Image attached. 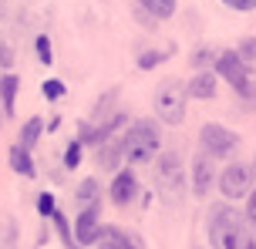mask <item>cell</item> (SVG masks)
<instances>
[{
  "label": "cell",
  "instance_id": "27",
  "mask_svg": "<svg viewBox=\"0 0 256 249\" xmlns=\"http://www.w3.org/2000/svg\"><path fill=\"white\" fill-rule=\"evenodd\" d=\"M246 219L256 226V185L250 189V196H246Z\"/></svg>",
  "mask_w": 256,
  "mask_h": 249
},
{
  "label": "cell",
  "instance_id": "6",
  "mask_svg": "<svg viewBox=\"0 0 256 249\" xmlns=\"http://www.w3.org/2000/svg\"><path fill=\"white\" fill-rule=\"evenodd\" d=\"M199 138H202V152L209 158H230L236 152V145H240V135L222 128V125H202Z\"/></svg>",
  "mask_w": 256,
  "mask_h": 249
},
{
  "label": "cell",
  "instance_id": "28",
  "mask_svg": "<svg viewBox=\"0 0 256 249\" xmlns=\"http://www.w3.org/2000/svg\"><path fill=\"white\" fill-rule=\"evenodd\" d=\"M222 3L232 10H256V0H222Z\"/></svg>",
  "mask_w": 256,
  "mask_h": 249
},
{
  "label": "cell",
  "instance_id": "29",
  "mask_svg": "<svg viewBox=\"0 0 256 249\" xmlns=\"http://www.w3.org/2000/svg\"><path fill=\"white\" fill-rule=\"evenodd\" d=\"M122 249H145V246H142V239L135 236V233H125V236H122Z\"/></svg>",
  "mask_w": 256,
  "mask_h": 249
},
{
  "label": "cell",
  "instance_id": "30",
  "mask_svg": "<svg viewBox=\"0 0 256 249\" xmlns=\"http://www.w3.org/2000/svg\"><path fill=\"white\" fill-rule=\"evenodd\" d=\"M253 165H256V162H253ZM253 172H256V169H253Z\"/></svg>",
  "mask_w": 256,
  "mask_h": 249
},
{
  "label": "cell",
  "instance_id": "14",
  "mask_svg": "<svg viewBox=\"0 0 256 249\" xmlns=\"http://www.w3.org/2000/svg\"><path fill=\"white\" fill-rule=\"evenodd\" d=\"M118 162H125V158H122V142H118V138H112V142L102 145V152H98V165H102V169H108V172H115Z\"/></svg>",
  "mask_w": 256,
  "mask_h": 249
},
{
  "label": "cell",
  "instance_id": "23",
  "mask_svg": "<svg viewBox=\"0 0 256 249\" xmlns=\"http://www.w3.org/2000/svg\"><path fill=\"white\" fill-rule=\"evenodd\" d=\"M40 94L48 98V101H58L64 94V81H58V78H51V81H44V88H40Z\"/></svg>",
  "mask_w": 256,
  "mask_h": 249
},
{
  "label": "cell",
  "instance_id": "16",
  "mask_svg": "<svg viewBox=\"0 0 256 249\" xmlns=\"http://www.w3.org/2000/svg\"><path fill=\"white\" fill-rule=\"evenodd\" d=\"M122 236H125V229H118V226H102L98 236H94V246L98 249H122Z\"/></svg>",
  "mask_w": 256,
  "mask_h": 249
},
{
  "label": "cell",
  "instance_id": "19",
  "mask_svg": "<svg viewBox=\"0 0 256 249\" xmlns=\"http://www.w3.org/2000/svg\"><path fill=\"white\" fill-rule=\"evenodd\" d=\"M51 223H54V229H58V236H61V243H64V246H68V249H81V246H74L78 239L71 236V226H68V219H64V212H58V209H54Z\"/></svg>",
  "mask_w": 256,
  "mask_h": 249
},
{
  "label": "cell",
  "instance_id": "5",
  "mask_svg": "<svg viewBox=\"0 0 256 249\" xmlns=\"http://www.w3.org/2000/svg\"><path fill=\"white\" fill-rule=\"evenodd\" d=\"M216 67H219V74L232 84V91L240 94V98L256 101V78H253V71H250V64L236 51H219Z\"/></svg>",
  "mask_w": 256,
  "mask_h": 249
},
{
  "label": "cell",
  "instance_id": "20",
  "mask_svg": "<svg viewBox=\"0 0 256 249\" xmlns=\"http://www.w3.org/2000/svg\"><path fill=\"white\" fill-rule=\"evenodd\" d=\"M219 61V51H212V47H199V51L192 54V64L199 67V71H206L209 64H216Z\"/></svg>",
  "mask_w": 256,
  "mask_h": 249
},
{
  "label": "cell",
  "instance_id": "7",
  "mask_svg": "<svg viewBox=\"0 0 256 249\" xmlns=\"http://www.w3.org/2000/svg\"><path fill=\"white\" fill-rule=\"evenodd\" d=\"M253 165H243V162H232L226 165V172L219 175V192L226 199H246L250 189H253Z\"/></svg>",
  "mask_w": 256,
  "mask_h": 249
},
{
  "label": "cell",
  "instance_id": "25",
  "mask_svg": "<svg viewBox=\"0 0 256 249\" xmlns=\"http://www.w3.org/2000/svg\"><path fill=\"white\" fill-rule=\"evenodd\" d=\"M162 61H166V51H145V54L138 57V67H142V71H148V67L162 64Z\"/></svg>",
  "mask_w": 256,
  "mask_h": 249
},
{
  "label": "cell",
  "instance_id": "12",
  "mask_svg": "<svg viewBox=\"0 0 256 249\" xmlns=\"http://www.w3.org/2000/svg\"><path fill=\"white\" fill-rule=\"evenodd\" d=\"M10 169L17 172V175H24V179H34V175H38V169H34V158H30V148H24V145H14V148H10Z\"/></svg>",
  "mask_w": 256,
  "mask_h": 249
},
{
  "label": "cell",
  "instance_id": "11",
  "mask_svg": "<svg viewBox=\"0 0 256 249\" xmlns=\"http://www.w3.org/2000/svg\"><path fill=\"white\" fill-rule=\"evenodd\" d=\"M186 91H189V98H199V101L216 98V74H212V71H199V74L186 84Z\"/></svg>",
  "mask_w": 256,
  "mask_h": 249
},
{
  "label": "cell",
  "instance_id": "3",
  "mask_svg": "<svg viewBox=\"0 0 256 249\" xmlns=\"http://www.w3.org/2000/svg\"><path fill=\"white\" fill-rule=\"evenodd\" d=\"M155 189H158V199L166 202V206H176L182 199V185H186V179H182V158L176 155V152H162V155H155Z\"/></svg>",
  "mask_w": 256,
  "mask_h": 249
},
{
  "label": "cell",
  "instance_id": "10",
  "mask_svg": "<svg viewBox=\"0 0 256 249\" xmlns=\"http://www.w3.org/2000/svg\"><path fill=\"white\" fill-rule=\"evenodd\" d=\"M216 179V172H212V158L199 152V155L192 158V189H196V196H206L209 192V185Z\"/></svg>",
  "mask_w": 256,
  "mask_h": 249
},
{
  "label": "cell",
  "instance_id": "17",
  "mask_svg": "<svg viewBox=\"0 0 256 249\" xmlns=\"http://www.w3.org/2000/svg\"><path fill=\"white\" fill-rule=\"evenodd\" d=\"M74 199H78V206H81V209H84V206H91V202H102V192H98V179H84V182L78 185Z\"/></svg>",
  "mask_w": 256,
  "mask_h": 249
},
{
  "label": "cell",
  "instance_id": "13",
  "mask_svg": "<svg viewBox=\"0 0 256 249\" xmlns=\"http://www.w3.org/2000/svg\"><path fill=\"white\" fill-rule=\"evenodd\" d=\"M142 13H148L152 20H168L176 13V0H135Z\"/></svg>",
  "mask_w": 256,
  "mask_h": 249
},
{
  "label": "cell",
  "instance_id": "22",
  "mask_svg": "<svg viewBox=\"0 0 256 249\" xmlns=\"http://www.w3.org/2000/svg\"><path fill=\"white\" fill-rule=\"evenodd\" d=\"M34 47H38V61H40V64H51V61H54V51H51V40L44 37V34H40V37L34 40Z\"/></svg>",
  "mask_w": 256,
  "mask_h": 249
},
{
  "label": "cell",
  "instance_id": "21",
  "mask_svg": "<svg viewBox=\"0 0 256 249\" xmlns=\"http://www.w3.org/2000/svg\"><path fill=\"white\" fill-rule=\"evenodd\" d=\"M81 138H74V142L68 145V152H64V165H68V169H78V165H81Z\"/></svg>",
  "mask_w": 256,
  "mask_h": 249
},
{
  "label": "cell",
  "instance_id": "2",
  "mask_svg": "<svg viewBox=\"0 0 256 249\" xmlns=\"http://www.w3.org/2000/svg\"><path fill=\"white\" fill-rule=\"evenodd\" d=\"M122 142V158H125L128 165H142V162H152L155 152H158V125L148 118L135 121V125H128V131L118 138Z\"/></svg>",
  "mask_w": 256,
  "mask_h": 249
},
{
  "label": "cell",
  "instance_id": "1",
  "mask_svg": "<svg viewBox=\"0 0 256 249\" xmlns=\"http://www.w3.org/2000/svg\"><path fill=\"white\" fill-rule=\"evenodd\" d=\"M256 226L246 219V212L232 206H212L206 216V233L212 249H256Z\"/></svg>",
  "mask_w": 256,
  "mask_h": 249
},
{
  "label": "cell",
  "instance_id": "24",
  "mask_svg": "<svg viewBox=\"0 0 256 249\" xmlns=\"http://www.w3.org/2000/svg\"><path fill=\"white\" fill-rule=\"evenodd\" d=\"M54 209H58L54 196H51V192H40V196H38V212L44 216V219H51V216H54Z\"/></svg>",
  "mask_w": 256,
  "mask_h": 249
},
{
  "label": "cell",
  "instance_id": "8",
  "mask_svg": "<svg viewBox=\"0 0 256 249\" xmlns=\"http://www.w3.org/2000/svg\"><path fill=\"white\" fill-rule=\"evenodd\" d=\"M98 229H102V202H91V206H84V209L78 212V219H74L78 246H94Z\"/></svg>",
  "mask_w": 256,
  "mask_h": 249
},
{
  "label": "cell",
  "instance_id": "18",
  "mask_svg": "<svg viewBox=\"0 0 256 249\" xmlns=\"http://www.w3.org/2000/svg\"><path fill=\"white\" fill-rule=\"evenodd\" d=\"M40 131H44V121H40V118L24 121V131H20V142H17V145H24V148H34V145H38V138H40Z\"/></svg>",
  "mask_w": 256,
  "mask_h": 249
},
{
  "label": "cell",
  "instance_id": "4",
  "mask_svg": "<svg viewBox=\"0 0 256 249\" xmlns=\"http://www.w3.org/2000/svg\"><path fill=\"white\" fill-rule=\"evenodd\" d=\"M186 101H189V91L182 81H162V88L155 91V115L162 125H182L186 121Z\"/></svg>",
  "mask_w": 256,
  "mask_h": 249
},
{
  "label": "cell",
  "instance_id": "26",
  "mask_svg": "<svg viewBox=\"0 0 256 249\" xmlns=\"http://www.w3.org/2000/svg\"><path fill=\"white\" fill-rule=\"evenodd\" d=\"M236 54H240V57H243L246 64H253V61H256V37H246L243 44H240V47H236Z\"/></svg>",
  "mask_w": 256,
  "mask_h": 249
},
{
  "label": "cell",
  "instance_id": "15",
  "mask_svg": "<svg viewBox=\"0 0 256 249\" xmlns=\"http://www.w3.org/2000/svg\"><path fill=\"white\" fill-rule=\"evenodd\" d=\"M17 88H20L17 74H4V78H0V105H4V115H10V111H14V98H17Z\"/></svg>",
  "mask_w": 256,
  "mask_h": 249
},
{
  "label": "cell",
  "instance_id": "9",
  "mask_svg": "<svg viewBox=\"0 0 256 249\" xmlns=\"http://www.w3.org/2000/svg\"><path fill=\"white\" fill-rule=\"evenodd\" d=\"M135 196H138V179H135V172H132V169L115 172V182H112V202L125 209Z\"/></svg>",
  "mask_w": 256,
  "mask_h": 249
}]
</instances>
